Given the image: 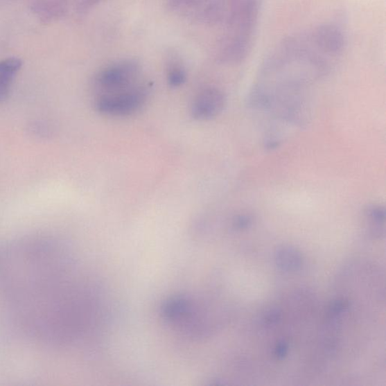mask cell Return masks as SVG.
I'll list each match as a JSON object with an SVG mask.
<instances>
[{
  "instance_id": "7",
  "label": "cell",
  "mask_w": 386,
  "mask_h": 386,
  "mask_svg": "<svg viewBox=\"0 0 386 386\" xmlns=\"http://www.w3.org/2000/svg\"><path fill=\"white\" fill-rule=\"evenodd\" d=\"M20 59L10 58L0 61V104L10 94L12 82L21 67Z\"/></svg>"
},
{
  "instance_id": "11",
  "label": "cell",
  "mask_w": 386,
  "mask_h": 386,
  "mask_svg": "<svg viewBox=\"0 0 386 386\" xmlns=\"http://www.w3.org/2000/svg\"><path fill=\"white\" fill-rule=\"evenodd\" d=\"M209 0H171V5L177 10L188 12L190 8L200 6Z\"/></svg>"
},
{
  "instance_id": "9",
  "label": "cell",
  "mask_w": 386,
  "mask_h": 386,
  "mask_svg": "<svg viewBox=\"0 0 386 386\" xmlns=\"http://www.w3.org/2000/svg\"><path fill=\"white\" fill-rule=\"evenodd\" d=\"M365 218L371 222V234L374 236L380 237L384 234L385 221V209L380 204H367L364 210Z\"/></svg>"
},
{
  "instance_id": "14",
  "label": "cell",
  "mask_w": 386,
  "mask_h": 386,
  "mask_svg": "<svg viewBox=\"0 0 386 386\" xmlns=\"http://www.w3.org/2000/svg\"><path fill=\"white\" fill-rule=\"evenodd\" d=\"M281 312L277 308H271L263 317V324L267 326L277 324L281 319Z\"/></svg>"
},
{
  "instance_id": "6",
  "label": "cell",
  "mask_w": 386,
  "mask_h": 386,
  "mask_svg": "<svg viewBox=\"0 0 386 386\" xmlns=\"http://www.w3.org/2000/svg\"><path fill=\"white\" fill-rule=\"evenodd\" d=\"M312 37L325 54L329 56L339 55L344 47V36L336 26L325 24L317 28Z\"/></svg>"
},
{
  "instance_id": "13",
  "label": "cell",
  "mask_w": 386,
  "mask_h": 386,
  "mask_svg": "<svg viewBox=\"0 0 386 386\" xmlns=\"http://www.w3.org/2000/svg\"><path fill=\"white\" fill-rule=\"evenodd\" d=\"M254 218L250 214H239L233 220V227L236 230H245L253 225Z\"/></svg>"
},
{
  "instance_id": "8",
  "label": "cell",
  "mask_w": 386,
  "mask_h": 386,
  "mask_svg": "<svg viewBox=\"0 0 386 386\" xmlns=\"http://www.w3.org/2000/svg\"><path fill=\"white\" fill-rule=\"evenodd\" d=\"M274 261L277 267L282 271L295 272L302 267L303 257L296 248L292 247H284L276 254Z\"/></svg>"
},
{
  "instance_id": "5",
  "label": "cell",
  "mask_w": 386,
  "mask_h": 386,
  "mask_svg": "<svg viewBox=\"0 0 386 386\" xmlns=\"http://www.w3.org/2000/svg\"><path fill=\"white\" fill-rule=\"evenodd\" d=\"M224 91L216 87H208L197 93L191 106L192 117L198 121H209L218 117L227 106Z\"/></svg>"
},
{
  "instance_id": "15",
  "label": "cell",
  "mask_w": 386,
  "mask_h": 386,
  "mask_svg": "<svg viewBox=\"0 0 386 386\" xmlns=\"http://www.w3.org/2000/svg\"><path fill=\"white\" fill-rule=\"evenodd\" d=\"M289 346L285 341H281L278 343L274 350V354L279 359L286 358L288 353Z\"/></svg>"
},
{
  "instance_id": "1",
  "label": "cell",
  "mask_w": 386,
  "mask_h": 386,
  "mask_svg": "<svg viewBox=\"0 0 386 386\" xmlns=\"http://www.w3.org/2000/svg\"><path fill=\"white\" fill-rule=\"evenodd\" d=\"M55 245H20L8 253L3 279L13 312L39 338L69 342L104 320L100 294L75 274Z\"/></svg>"
},
{
  "instance_id": "10",
  "label": "cell",
  "mask_w": 386,
  "mask_h": 386,
  "mask_svg": "<svg viewBox=\"0 0 386 386\" xmlns=\"http://www.w3.org/2000/svg\"><path fill=\"white\" fill-rule=\"evenodd\" d=\"M168 83L171 88L182 87L186 81V73L184 66L179 62H171L168 68Z\"/></svg>"
},
{
  "instance_id": "2",
  "label": "cell",
  "mask_w": 386,
  "mask_h": 386,
  "mask_svg": "<svg viewBox=\"0 0 386 386\" xmlns=\"http://www.w3.org/2000/svg\"><path fill=\"white\" fill-rule=\"evenodd\" d=\"M212 306L207 299L190 295L170 297L160 308L161 319L187 338L202 340L213 331Z\"/></svg>"
},
{
  "instance_id": "4",
  "label": "cell",
  "mask_w": 386,
  "mask_h": 386,
  "mask_svg": "<svg viewBox=\"0 0 386 386\" xmlns=\"http://www.w3.org/2000/svg\"><path fill=\"white\" fill-rule=\"evenodd\" d=\"M141 68L133 61H125L106 67L93 82L94 90L100 94L114 93L134 87L142 81Z\"/></svg>"
},
{
  "instance_id": "3",
  "label": "cell",
  "mask_w": 386,
  "mask_h": 386,
  "mask_svg": "<svg viewBox=\"0 0 386 386\" xmlns=\"http://www.w3.org/2000/svg\"><path fill=\"white\" fill-rule=\"evenodd\" d=\"M152 85L142 80L131 88L100 94L94 100V107L103 116L115 118L128 117L140 112L150 98Z\"/></svg>"
},
{
  "instance_id": "12",
  "label": "cell",
  "mask_w": 386,
  "mask_h": 386,
  "mask_svg": "<svg viewBox=\"0 0 386 386\" xmlns=\"http://www.w3.org/2000/svg\"><path fill=\"white\" fill-rule=\"evenodd\" d=\"M349 306V303L346 299H337L331 303L329 306L328 315L331 319H335L344 313Z\"/></svg>"
}]
</instances>
